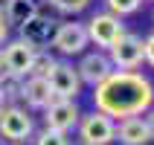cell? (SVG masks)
<instances>
[{
    "label": "cell",
    "instance_id": "obj_18",
    "mask_svg": "<svg viewBox=\"0 0 154 145\" xmlns=\"http://www.w3.org/2000/svg\"><path fill=\"white\" fill-rule=\"evenodd\" d=\"M35 145H70L67 134H61V131H50L44 128L38 137H35Z\"/></svg>",
    "mask_w": 154,
    "mask_h": 145
},
{
    "label": "cell",
    "instance_id": "obj_14",
    "mask_svg": "<svg viewBox=\"0 0 154 145\" xmlns=\"http://www.w3.org/2000/svg\"><path fill=\"white\" fill-rule=\"evenodd\" d=\"M35 15H38V3L35 0H6V9H3V17L12 26H23Z\"/></svg>",
    "mask_w": 154,
    "mask_h": 145
},
{
    "label": "cell",
    "instance_id": "obj_1",
    "mask_svg": "<svg viewBox=\"0 0 154 145\" xmlns=\"http://www.w3.org/2000/svg\"><path fill=\"white\" fill-rule=\"evenodd\" d=\"M93 102L96 110L105 116L128 119V116H143L154 104V84L140 73H116L105 78L99 87H93Z\"/></svg>",
    "mask_w": 154,
    "mask_h": 145
},
{
    "label": "cell",
    "instance_id": "obj_4",
    "mask_svg": "<svg viewBox=\"0 0 154 145\" xmlns=\"http://www.w3.org/2000/svg\"><path fill=\"white\" fill-rule=\"evenodd\" d=\"M85 29H87V41H93L96 47H105V50H108V47H113V44L125 35L122 20H119L116 15H111V12L93 15V17L85 23Z\"/></svg>",
    "mask_w": 154,
    "mask_h": 145
},
{
    "label": "cell",
    "instance_id": "obj_16",
    "mask_svg": "<svg viewBox=\"0 0 154 145\" xmlns=\"http://www.w3.org/2000/svg\"><path fill=\"white\" fill-rule=\"evenodd\" d=\"M52 67H55V58H52L50 52L38 50L35 58H32V64H29V73H26V76H29V78H47L52 73Z\"/></svg>",
    "mask_w": 154,
    "mask_h": 145
},
{
    "label": "cell",
    "instance_id": "obj_13",
    "mask_svg": "<svg viewBox=\"0 0 154 145\" xmlns=\"http://www.w3.org/2000/svg\"><path fill=\"white\" fill-rule=\"evenodd\" d=\"M20 99H26V104L35 107V110H47V107L55 102V96H52L47 78H26L23 90H20Z\"/></svg>",
    "mask_w": 154,
    "mask_h": 145
},
{
    "label": "cell",
    "instance_id": "obj_12",
    "mask_svg": "<svg viewBox=\"0 0 154 145\" xmlns=\"http://www.w3.org/2000/svg\"><path fill=\"white\" fill-rule=\"evenodd\" d=\"M113 139H119L122 145H148L151 134H148L143 116H128V119H119V125L113 131Z\"/></svg>",
    "mask_w": 154,
    "mask_h": 145
},
{
    "label": "cell",
    "instance_id": "obj_3",
    "mask_svg": "<svg viewBox=\"0 0 154 145\" xmlns=\"http://www.w3.org/2000/svg\"><path fill=\"white\" fill-rule=\"evenodd\" d=\"M108 61L113 67H119L122 73H134L143 64V38L134 32H125L113 47H108Z\"/></svg>",
    "mask_w": 154,
    "mask_h": 145
},
{
    "label": "cell",
    "instance_id": "obj_17",
    "mask_svg": "<svg viewBox=\"0 0 154 145\" xmlns=\"http://www.w3.org/2000/svg\"><path fill=\"white\" fill-rule=\"evenodd\" d=\"M105 3H108V9H111V15L122 17V15H134L143 0H105Z\"/></svg>",
    "mask_w": 154,
    "mask_h": 145
},
{
    "label": "cell",
    "instance_id": "obj_10",
    "mask_svg": "<svg viewBox=\"0 0 154 145\" xmlns=\"http://www.w3.org/2000/svg\"><path fill=\"white\" fill-rule=\"evenodd\" d=\"M76 73H79V81H82V84L99 87L105 78L113 73V64L108 61V55H105V52H87V55H82Z\"/></svg>",
    "mask_w": 154,
    "mask_h": 145
},
{
    "label": "cell",
    "instance_id": "obj_8",
    "mask_svg": "<svg viewBox=\"0 0 154 145\" xmlns=\"http://www.w3.org/2000/svg\"><path fill=\"white\" fill-rule=\"evenodd\" d=\"M52 47L61 52V55H79V52H85L87 41V29L85 23H61L55 32H52Z\"/></svg>",
    "mask_w": 154,
    "mask_h": 145
},
{
    "label": "cell",
    "instance_id": "obj_19",
    "mask_svg": "<svg viewBox=\"0 0 154 145\" xmlns=\"http://www.w3.org/2000/svg\"><path fill=\"white\" fill-rule=\"evenodd\" d=\"M50 6H55L58 12H70V15H76V12H82V9H87V3L90 0H47Z\"/></svg>",
    "mask_w": 154,
    "mask_h": 145
},
{
    "label": "cell",
    "instance_id": "obj_26",
    "mask_svg": "<svg viewBox=\"0 0 154 145\" xmlns=\"http://www.w3.org/2000/svg\"><path fill=\"white\" fill-rule=\"evenodd\" d=\"M0 70H3V67H0Z\"/></svg>",
    "mask_w": 154,
    "mask_h": 145
},
{
    "label": "cell",
    "instance_id": "obj_2",
    "mask_svg": "<svg viewBox=\"0 0 154 145\" xmlns=\"http://www.w3.org/2000/svg\"><path fill=\"white\" fill-rule=\"evenodd\" d=\"M32 116L17 107V104H9V107H0V139H6L12 145H20L23 139L32 137Z\"/></svg>",
    "mask_w": 154,
    "mask_h": 145
},
{
    "label": "cell",
    "instance_id": "obj_11",
    "mask_svg": "<svg viewBox=\"0 0 154 145\" xmlns=\"http://www.w3.org/2000/svg\"><path fill=\"white\" fill-rule=\"evenodd\" d=\"M20 29V41H26L29 47H35V50H41L44 44L52 41V32H55V20H50V17H44L41 12L32 17V20H26L23 26H17Z\"/></svg>",
    "mask_w": 154,
    "mask_h": 145
},
{
    "label": "cell",
    "instance_id": "obj_21",
    "mask_svg": "<svg viewBox=\"0 0 154 145\" xmlns=\"http://www.w3.org/2000/svg\"><path fill=\"white\" fill-rule=\"evenodd\" d=\"M143 122H146L148 134H151V139H154V107H148V110H146V116H143Z\"/></svg>",
    "mask_w": 154,
    "mask_h": 145
},
{
    "label": "cell",
    "instance_id": "obj_20",
    "mask_svg": "<svg viewBox=\"0 0 154 145\" xmlns=\"http://www.w3.org/2000/svg\"><path fill=\"white\" fill-rule=\"evenodd\" d=\"M143 61H148L154 67V35H148L146 41H143Z\"/></svg>",
    "mask_w": 154,
    "mask_h": 145
},
{
    "label": "cell",
    "instance_id": "obj_7",
    "mask_svg": "<svg viewBox=\"0 0 154 145\" xmlns=\"http://www.w3.org/2000/svg\"><path fill=\"white\" fill-rule=\"evenodd\" d=\"M35 47H29L26 41H20V38H15V41H9L6 47H3V52H0V67L6 70V73H15V76L26 78V73H29V64H32L35 58Z\"/></svg>",
    "mask_w": 154,
    "mask_h": 145
},
{
    "label": "cell",
    "instance_id": "obj_25",
    "mask_svg": "<svg viewBox=\"0 0 154 145\" xmlns=\"http://www.w3.org/2000/svg\"><path fill=\"white\" fill-rule=\"evenodd\" d=\"M0 107H3V104H0Z\"/></svg>",
    "mask_w": 154,
    "mask_h": 145
},
{
    "label": "cell",
    "instance_id": "obj_24",
    "mask_svg": "<svg viewBox=\"0 0 154 145\" xmlns=\"http://www.w3.org/2000/svg\"><path fill=\"white\" fill-rule=\"evenodd\" d=\"M20 145H26V142H20Z\"/></svg>",
    "mask_w": 154,
    "mask_h": 145
},
{
    "label": "cell",
    "instance_id": "obj_23",
    "mask_svg": "<svg viewBox=\"0 0 154 145\" xmlns=\"http://www.w3.org/2000/svg\"><path fill=\"white\" fill-rule=\"evenodd\" d=\"M0 145H12V142H6V139H0Z\"/></svg>",
    "mask_w": 154,
    "mask_h": 145
},
{
    "label": "cell",
    "instance_id": "obj_6",
    "mask_svg": "<svg viewBox=\"0 0 154 145\" xmlns=\"http://www.w3.org/2000/svg\"><path fill=\"white\" fill-rule=\"evenodd\" d=\"M50 81V90L55 99H67V102H76V96L82 93V81H79V73L73 64H64V61H55L52 73L47 76Z\"/></svg>",
    "mask_w": 154,
    "mask_h": 145
},
{
    "label": "cell",
    "instance_id": "obj_9",
    "mask_svg": "<svg viewBox=\"0 0 154 145\" xmlns=\"http://www.w3.org/2000/svg\"><path fill=\"white\" fill-rule=\"evenodd\" d=\"M82 119V113H79V104L76 102H67V99H55V102L44 110V122H47V128L50 131H61V134H67L73 131Z\"/></svg>",
    "mask_w": 154,
    "mask_h": 145
},
{
    "label": "cell",
    "instance_id": "obj_15",
    "mask_svg": "<svg viewBox=\"0 0 154 145\" xmlns=\"http://www.w3.org/2000/svg\"><path fill=\"white\" fill-rule=\"evenodd\" d=\"M20 90H23V78L15 76V73L0 70V104H3V107L15 104L17 99H20Z\"/></svg>",
    "mask_w": 154,
    "mask_h": 145
},
{
    "label": "cell",
    "instance_id": "obj_22",
    "mask_svg": "<svg viewBox=\"0 0 154 145\" xmlns=\"http://www.w3.org/2000/svg\"><path fill=\"white\" fill-rule=\"evenodd\" d=\"M9 38V23H6V17H3V6H0V44Z\"/></svg>",
    "mask_w": 154,
    "mask_h": 145
},
{
    "label": "cell",
    "instance_id": "obj_5",
    "mask_svg": "<svg viewBox=\"0 0 154 145\" xmlns=\"http://www.w3.org/2000/svg\"><path fill=\"white\" fill-rule=\"evenodd\" d=\"M113 131H116L113 119L99 113V110L79 119V139H82V145H108V142H113Z\"/></svg>",
    "mask_w": 154,
    "mask_h": 145
}]
</instances>
